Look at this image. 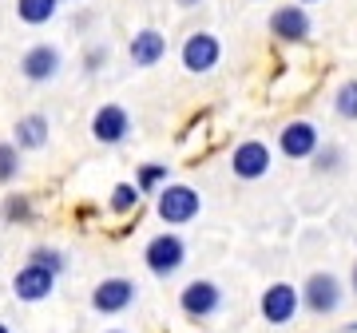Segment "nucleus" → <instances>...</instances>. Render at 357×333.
<instances>
[{
    "label": "nucleus",
    "instance_id": "6e6552de",
    "mask_svg": "<svg viewBox=\"0 0 357 333\" xmlns=\"http://www.w3.org/2000/svg\"><path fill=\"white\" fill-rule=\"evenodd\" d=\"M91 135H96V143H103V147H115V143H123L131 135V116L128 107H119V103H103L100 111L91 116Z\"/></svg>",
    "mask_w": 357,
    "mask_h": 333
},
{
    "label": "nucleus",
    "instance_id": "9d476101",
    "mask_svg": "<svg viewBox=\"0 0 357 333\" xmlns=\"http://www.w3.org/2000/svg\"><path fill=\"white\" fill-rule=\"evenodd\" d=\"M218 56H222V44H218V36H211V32H191L187 44H183V68L195 72V76L211 72V68L218 64Z\"/></svg>",
    "mask_w": 357,
    "mask_h": 333
},
{
    "label": "nucleus",
    "instance_id": "7ed1b4c3",
    "mask_svg": "<svg viewBox=\"0 0 357 333\" xmlns=\"http://www.w3.org/2000/svg\"><path fill=\"white\" fill-rule=\"evenodd\" d=\"M143 262H147V270H151L155 278H171L187 262V242L178 234H155L151 242H147V250H143Z\"/></svg>",
    "mask_w": 357,
    "mask_h": 333
},
{
    "label": "nucleus",
    "instance_id": "4be33fe9",
    "mask_svg": "<svg viewBox=\"0 0 357 333\" xmlns=\"http://www.w3.org/2000/svg\"><path fill=\"white\" fill-rule=\"evenodd\" d=\"M20 175V151L13 143H0V183H13Z\"/></svg>",
    "mask_w": 357,
    "mask_h": 333
},
{
    "label": "nucleus",
    "instance_id": "bb28decb",
    "mask_svg": "<svg viewBox=\"0 0 357 333\" xmlns=\"http://www.w3.org/2000/svg\"><path fill=\"white\" fill-rule=\"evenodd\" d=\"M0 333H13V330H8V325H4V321H0Z\"/></svg>",
    "mask_w": 357,
    "mask_h": 333
},
{
    "label": "nucleus",
    "instance_id": "a878e982",
    "mask_svg": "<svg viewBox=\"0 0 357 333\" xmlns=\"http://www.w3.org/2000/svg\"><path fill=\"white\" fill-rule=\"evenodd\" d=\"M178 4H183V8H191V4H199V0H178Z\"/></svg>",
    "mask_w": 357,
    "mask_h": 333
},
{
    "label": "nucleus",
    "instance_id": "f3484780",
    "mask_svg": "<svg viewBox=\"0 0 357 333\" xmlns=\"http://www.w3.org/2000/svg\"><path fill=\"white\" fill-rule=\"evenodd\" d=\"M0 218H4V222H16V226L32 222V199H28V194H8V199L0 203Z\"/></svg>",
    "mask_w": 357,
    "mask_h": 333
},
{
    "label": "nucleus",
    "instance_id": "dca6fc26",
    "mask_svg": "<svg viewBox=\"0 0 357 333\" xmlns=\"http://www.w3.org/2000/svg\"><path fill=\"white\" fill-rule=\"evenodd\" d=\"M56 8H60V0H16V16H20L28 28L48 24L52 16H56Z\"/></svg>",
    "mask_w": 357,
    "mask_h": 333
},
{
    "label": "nucleus",
    "instance_id": "6ab92c4d",
    "mask_svg": "<svg viewBox=\"0 0 357 333\" xmlns=\"http://www.w3.org/2000/svg\"><path fill=\"white\" fill-rule=\"evenodd\" d=\"M333 111L342 119H357V79H345L333 95Z\"/></svg>",
    "mask_w": 357,
    "mask_h": 333
},
{
    "label": "nucleus",
    "instance_id": "9b49d317",
    "mask_svg": "<svg viewBox=\"0 0 357 333\" xmlns=\"http://www.w3.org/2000/svg\"><path fill=\"white\" fill-rule=\"evenodd\" d=\"M60 68H64V56H60V48H52V44L28 48L24 60H20V72H24L28 84H48V79L60 76Z\"/></svg>",
    "mask_w": 357,
    "mask_h": 333
},
{
    "label": "nucleus",
    "instance_id": "0eeeda50",
    "mask_svg": "<svg viewBox=\"0 0 357 333\" xmlns=\"http://www.w3.org/2000/svg\"><path fill=\"white\" fill-rule=\"evenodd\" d=\"M52 290H56V274L44 266H32V262H24V266L16 270L13 278V294L24 302V306H36V302H44V297H52Z\"/></svg>",
    "mask_w": 357,
    "mask_h": 333
},
{
    "label": "nucleus",
    "instance_id": "1a4fd4ad",
    "mask_svg": "<svg viewBox=\"0 0 357 333\" xmlns=\"http://www.w3.org/2000/svg\"><path fill=\"white\" fill-rule=\"evenodd\" d=\"M230 171H234L238 179H246V183L262 179V175L270 171V147L262 139L238 143V147H234V155H230Z\"/></svg>",
    "mask_w": 357,
    "mask_h": 333
},
{
    "label": "nucleus",
    "instance_id": "393cba45",
    "mask_svg": "<svg viewBox=\"0 0 357 333\" xmlns=\"http://www.w3.org/2000/svg\"><path fill=\"white\" fill-rule=\"evenodd\" d=\"M349 286H354V294H357V262H354V278H349Z\"/></svg>",
    "mask_w": 357,
    "mask_h": 333
},
{
    "label": "nucleus",
    "instance_id": "412c9836",
    "mask_svg": "<svg viewBox=\"0 0 357 333\" xmlns=\"http://www.w3.org/2000/svg\"><path fill=\"white\" fill-rule=\"evenodd\" d=\"M139 206V191H135V183H119L112 191V210L115 215H128V210H135Z\"/></svg>",
    "mask_w": 357,
    "mask_h": 333
},
{
    "label": "nucleus",
    "instance_id": "4468645a",
    "mask_svg": "<svg viewBox=\"0 0 357 333\" xmlns=\"http://www.w3.org/2000/svg\"><path fill=\"white\" fill-rule=\"evenodd\" d=\"M163 56H167V36L163 32H155V28L135 32V40H131V64L135 68H155Z\"/></svg>",
    "mask_w": 357,
    "mask_h": 333
},
{
    "label": "nucleus",
    "instance_id": "c85d7f7f",
    "mask_svg": "<svg viewBox=\"0 0 357 333\" xmlns=\"http://www.w3.org/2000/svg\"><path fill=\"white\" fill-rule=\"evenodd\" d=\"M112 333H119V330H112Z\"/></svg>",
    "mask_w": 357,
    "mask_h": 333
},
{
    "label": "nucleus",
    "instance_id": "cd10ccee",
    "mask_svg": "<svg viewBox=\"0 0 357 333\" xmlns=\"http://www.w3.org/2000/svg\"><path fill=\"white\" fill-rule=\"evenodd\" d=\"M298 4H314V0H298Z\"/></svg>",
    "mask_w": 357,
    "mask_h": 333
},
{
    "label": "nucleus",
    "instance_id": "aec40b11",
    "mask_svg": "<svg viewBox=\"0 0 357 333\" xmlns=\"http://www.w3.org/2000/svg\"><path fill=\"white\" fill-rule=\"evenodd\" d=\"M163 183H167V166L163 163H147V166H139V175H135V191L139 194L159 191Z\"/></svg>",
    "mask_w": 357,
    "mask_h": 333
},
{
    "label": "nucleus",
    "instance_id": "5701e85b",
    "mask_svg": "<svg viewBox=\"0 0 357 333\" xmlns=\"http://www.w3.org/2000/svg\"><path fill=\"white\" fill-rule=\"evenodd\" d=\"M100 60H107V48H91L88 52V68H96Z\"/></svg>",
    "mask_w": 357,
    "mask_h": 333
},
{
    "label": "nucleus",
    "instance_id": "20e7f679",
    "mask_svg": "<svg viewBox=\"0 0 357 333\" xmlns=\"http://www.w3.org/2000/svg\"><path fill=\"white\" fill-rule=\"evenodd\" d=\"M178 309L187 318H215L218 309H222V290H218V282H211V278L187 282L183 294H178Z\"/></svg>",
    "mask_w": 357,
    "mask_h": 333
},
{
    "label": "nucleus",
    "instance_id": "2eb2a0df",
    "mask_svg": "<svg viewBox=\"0 0 357 333\" xmlns=\"http://www.w3.org/2000/svg\"><path fill=\"white\" fill-rule=\"evenodd\" d=\"M48 143V119L32 111V116L16 119V135H13V147L16 151H40Z\"/></svg>",
    "mask_w": 357,
    "mask_h": 333
},
{
    "label": "nucleus",
    "instance_id": "ddd939ff",
    "mask_svg": "<svg viewBox=\"0 0 357 333\" xmlns=\"http://www.w3.org/2000/svg\"><path fill=\"white\" fill-rule=\"evenodd\" d=\"M270 32L278 40H286V44H302V40H310V16L302 4H282L278 13L270 16Z\"/></svg>",
    "mask_w": 357,
    "mask_h": 333
},
{
    "label": "nucleus",
    "instance_id": "a211bd4d",
    "mask_svg": "<svg viewBox=\"0 0 357 333\" xmlns=\"http://www.w3.org/2000/svg\"><path fill=\"white\" fill-rule=\"evenodd\" d=\"M28 262H32V266H44V270H52L56 278H60V274H64V266H68V258L60 254L56 246H36V250L28 254Z\"/></svg>",
    "mask_w": 357,
    "mask_h": 333
},
{
    "label": "nucleus",
    "instance_id": "f03ea898",
    "mask_svg": "<svg viewBox=\"0 0 357 333\" xmlns=\"http://www.w3.org/2000/svg\"><path fill=\"white\" fill-rule=\"evenodd\" d=\"M199 210H203V199L187 183H167L159 191V218L167 226H187L191 218H199Z\"/></svg>",
    "mask_w": 357,
    "mask_h": 333
},
{
    "label": "nucleus",
    "instance_id": "39448f33",
    "mask_svg": "<svg viewBox=\"0 0 357 333\" xmlns=\"http://www.w3.org/2000/svg\"><path fill=\"white\" fill-rule=\"evenodd\" d=\"M258 309H262V321H270V325H290L298 318V309H302V297L290 282H274L270 290H262Z\"/></svg>",
    "mask_w": 357,
    "mask_h": 333
},
{
    "label": "nucleus",
    "instance_id": "423d86ee",
    "mask_svg": "<svg viewBox=\"0 0 357 333\" xmlns=\"http://www.w3.org/2000/svg\"><path fill=\"white\" fill-rule=\"evenodd\" d=\"M135 297H139V290H135L131 278H103L91 290V309L96 313H123V309H131Z\"/></svg>",
    "mask_w": 357,
    "mask_h": 333
},
{
    "label": "nucleus",
    "instance_id": "b1692460",
    "mask_svg": "<svg viewBox=\"0 0 357 333\" xmlns=\"http://www.w3.org/2000/svg\"><path fill=\"white\" fill-rule=\"evenodd\" d=\"M333 163H337V155H318V171H326V166H333Z\"/></svg>",
    "mask_w": 357,
    "mask_h": 333
},
{
    "label": "nucleus",
    "instance_id": "f8f14e48",
    "mask_svg": "<svg viewBox=\"0 0 357 333\" xmlns=\"http://www.w3.org/2000/svg\"><path fill=\"white\" fill-rule=\"evenodd\" d=\"M278 147H282L286 159H310V155L318 151V127H314L310 119H294V123L282 127Z\"/></svg>",
    "mask_w": 357,
    "mask_h": 333
},
{
    "label": "nucleus",
    "instance_id": "f257e3e1",
    "mask_svg": "<svg viewBox=\"0 0 357 333\" xmlns=\"http://www.w3.org/2000/svg\"><path fill=\"white\" fill-rule=\"evenodd\" d=\"M298 297H302V306H306L310 313L330 318V313H337L342 302H345L342 278H333L330 270H318V274H310V278H306V286L298 290Z\"/></svg>",
    "mask_w": 357,
    "mask_h": 333
}]
</instances>
